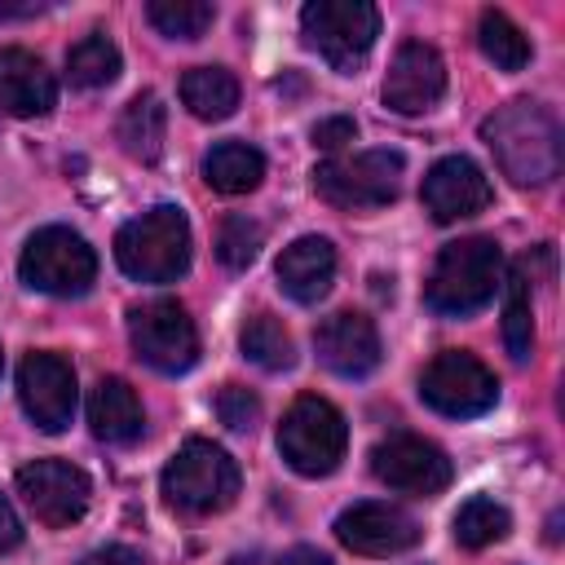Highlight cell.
Wrapping results in <instances>:
<instances>
[{"label":"cell","instance_id":"obj_1","mask_svg":"<svg viewBox=\"0 0 565 565\" xmlns=\"http://www.w3.org/2000/svg\"><path fill=\"white\" fill-rule=\"evenodd\" d=\"M499 172L512 185H547L561 172V124L539 102H508L481 124Z\"/></svg>","mask_w":565,"mask_h":565},{"label":"cell","instance_id":"obj_2","mask_svg":"<svg viewBox=\"0 0 565 565\" xmlns=\"http://www.w3.org/2000/svg\"><path fill=\"white\" fill-rule=\"evenodd\" d=\"M499 287H503V252L494 238L472 234V238L446 243L437 252L424 300L441 318H468V313L486 309Z\"/></svg>","mask_w":565,"mask_h":565},{"label":"cell","instance_id":"obj_3","mask_svg":"<svg viewBox=\"0 0 565 565\" xmlns=\"http://www.w3.org/2000/svg\"><path fill=\"white\" fill-rule=\"evenodd\" d=\"M115 260L137 282H177L190 269V221L181 207L159 203L115 234Z\"/></svg>","mask_w":565,"mask_h":565},{"label":"cell","instance_id":"obj_4","mask_svg":"<svg viewBox=\"0 0 565 565\" xmlns=\"http://www.w3.org/2000/svg\"><path fill=\"white\" fill-rule=\"evenodd\" d=\"M163 499L177 512L212 516L238 499V463L203 437H190L163 468Z\"/></svg>","mask_w":565,"mask_h":565},{"label":"cell","instance_id":"obj_5","mask_svg":"<svg viewBox=\"0 0 565 565\" xmlns=\"http://www.w3.org/2000/svg\"><path fill=\"white\" fill-rule=\"evenodd\" d=\"M402 172H406V159L397 150H388V146L384 150H358V154H335V159L318 163L313 190L331 207L371 212V207H384L397 199Z\"/></svg>","mask_w":565,"mask_h":565},{"label":"cell","instance_id":"obj_6","mask_svg":"<svg viewBox=\"0 0 565 565\" xmlns=\"http://www.w3.org/2000/svg\"><path fill=\"white\" fill-rule=\"evenodd\" d=\"M344 446H349V428H344V415L327 402V397H296L278 424V450L282 459L300 472V477H327L340 468L344 459Z\"/></svg>","mask_w":565,"mask_h":565},{"label":"cell","instance_id":"obj_7","mask_svg":"<svg viewBox=\"0 0 565 565\" xmlns=\"http://www.w3.org/2000/svg\"><path fill=\"white\" fill-rule=\"evenodd\" d=\"M300 31L305 44L318 49L340 75H353L380 35V9L366 0H309L300 9Z\"/></svg>","mask_w":565,"mask_h":565},{"label":"cell","instance_id":"obj_8","mask_svg":"<svg viewBox=\"0 0 565 565\" xmlns=\"http://www.w3.org/2000/svg\"><path fill=\"white\" fill-rule=\"evenodd\" d=\"M18 274L26 287H35L44 296H84L97 278V256L84 234L66 230V225H44L26 238Z\"/></svg>","mask_w":565,"mask_h":565},{"label":"cell","instance_id":"obj_9","mask_svg":"<svg viewBox=\"0 0 565 565\" xmlns=\"http://www.w3.org/2000/svg\"><path fill=\"white\" fill-rule=\"evenodd\" d=\"M128 340L137 358L159 375H181L199 362V331L185 305L177 300H146L128 309Z\"/></svg>","mask_w":565,"mask_h":565},{"label":"cell","instance_id":"obj_10","mask_svg":"<svg viewBox=\"0 0 565 565\" xmlns=\"http://www.w3.org/2000/svg\"><path fill=\"white\" fill-rule=\"evenodd\" d=\"M419 397L437 411V415H450V419H472V415H486L494 402H499V380L494 371L463 353V349H446L437 353L424 375H419Z\"/></svg>","mask_w":565,"mask_h":565},{"label":"cell","instance_id":"obj_11","mask_svg":"<svg viewBox=\"0 0 565 565\" xmlns=\"http://www.w3.org/2000/svg\"><path fill=\"white\" fill-rule=\"evenodd\" d=\"M18 494L35 512V521L66 530L88 512L93 481L84 468L66 463V459H35V463L18 468Z\"/></svg>","mask_w":565,"mask_h":565},{"label":"cell","instance_id":"obj_12","mask_svg":"<svg viewBox=\"0 0 565 565\" xmlns=\"http://www.w3.org/2000/svg\"><path fill=\"white\" fill-rule=\"evenodd\" d=\"M75 371L62 353H26L18 366V402L40 433H62L75 419Z\"/></svg>","mask_w":565,"mask_h":565},{"label":"cell","instance_id":"obj_13","mask_svg":"<svg viewBox=\"0 0 565 565\" xmlns=\"http://www.w3.org/2000/svg\"><path fill=\"white\" fill-rule=\"evenodd\" d=\"M371 472L388 486V490H402V494H441L450 486V459L437 441L428 437H415V433H397L388 441H380L371 450Z\"/></svg>","mask_w":565,"mask_h":565},{"label":"cell","instance_id":"obj_14","mask_svg":"<svg viewBox=\"0 0 565 565\" xmlns=\"http://www.w3.org/2000/svg\"><path fill=\"white\" fill-rule=\"evenodd\" d=\"M419 199L433 221L450 225V221H463L490 207V177L468 154H446L424 172Z\"/></svg>","mask_w":565,"mask_h":565},{"label":"cell","instance_id":"obj_15","mask_svg":"<svg viewBox=\"0 0 565 565\" xmlns=\"http://www.w3.org/2000/svg\"><path fill=\"white\" fill-rule=\"evenodd\" d=\"M335 539L358 556H397L419 543V521L397 503H353L335 516Z\"/></svg>","mask_w":565,"mask_h":565},{"label":"cell","instance_id":"obj_16","mask_svg":"<svg viewBox=\"0 0 565 565\" xmlns=\"http://www.w3.org/2000/svg\"><path fill=\"white\" fill-rule=\"evenodd\" d=\"M446 93V62L433 44L424 40H406L393 62H388V75H384V106L397 110V115H419V110H433Z\"/></svg>","mask_w":565,"mask_h":565},{"label":"cell","instance_id":"obj_17","mask_svg":"<svg viewBox=\"0 0 565 565\" xmlns=\"http://www.w3.org/2000/svg\"><path fill=\"white\" fill-rule=\"evenodd\" d=\"M313 349H318V362L344 380H362L380 366V331L366 313H353V309L322 318L313 331Z\"/></svg>","mask_w":565,"mask_h":565},{"label":"cell","instance_id":"obj_18","mask_svg":"<svg viewBox=\"0 0 565 565\" xmlns=\"http://www.w3.org/2000/svg\"><path fill=\"white\" fill-rule=\"evenodd\" d=\"M274 274H278V287L296 305H318L331 291V282H335V247H331V238L300 234L296 243L282 247Z\"/></svg>","mask_w":565,"mask_h":565},{"label":"cell","instance_id":"obj_19","mask_svg":"<svg viewBox=\"0 0 565 565\" xmlns=\"http://www.w3.org/2000/svg\"><path fill=\"white\" fill-rule=\"evenodd\" d=\"M57 102L49 66L26 49H0V110L18 119H40Z\"/></svg>","mask_w":565,"mask_h":565},{"label":"cell","instance_id":"obj_20","mask_svg":"<svg viewBox=\"0 0 565 565\" xmlns=\"http://www.w3.org/2000/svg\"><path fill=\"white\" fill-rule=\"evenodd\" d=\"M88 424H93V437L97 441H106V446H132L146 433L141 397L119 375H102L93 384V397H88Z\"/></svg>","mask_w":565,"mask_h":565},{"label":"cell","instance_id":"obj_21","mask_svg":"<svg viewBox=\"0 0 565 565\" xmlns=\"http://www.w3.org/2000/svg\"><path fill=\"white\" fill-rule=\"evenodd\" d=\"M163 132H168V110H163L159 93L141 88V93L124 106V115H119V124H115V137H119L124 154L137 159V163H154V159L163 154Z\"/></svg>","mask_w":565,"mask_h":565},{"label":"cell","instance_id":"obj_22","mask_svg":"<svg viewBox=\"0 0 565 565\" xmlns=\"http://www.w3.org/2000/svg\"><path fill=\"white\" fill-rule=\"evenodd\" d=\"M265 177V154L247 141H216L203 154V181L221 194H247Z\"/></svg>","mask_w":565,"mask_h":565},{"label":"cell","instance_id":"obj_23","mask_svg":"<svg viewBox=\"0 0 565 565\" xmlns=\"http://www.w3.org/2000/svg\"><path fill=\"white\" fill-rule=\"evenodd\" d=\"M181 102L194 119H225L238 106V79L225 66H194L181 75Z\"/></svg>","mask_w":565,"mask_h":565},{"label":"cell","instance_id":"obj_24","mask_svg":"<svg viewBox=\"0 0 565 565\" xmlns=\"http://www.w3.org/2000/svg\"><path fill=\"white\" fill-rule=\"evenodd\" d=\"M238 349L247 362H256L260 371H291L296 366V344L287 335V327L274 313H252L238 331Z\"/></svg>","mask_w":565,"mask_h":565},{"label":"cell","instance_id":"obj_25","mask_svg":"<svg viewBox=\"0 0 565 565\" xmlns=\"http://www.w3.org/2000/svg\"><path fill=\"white\" fill-rule=\"evenodd\" d=\"M503 287H508V300H503V344H508L512 362H530L534 358V305H530V274H525V265H516Z\"/></svg>","mask_w":565,"mask_h":565},{"label":"cell","instance_id":"obj_26","mask_svg":"<svg viewBox=\"0 0 565 565\" xmlns=\"http://www.w3.org/2000/svg\"><path fill=\"white\" fill-rule=\"evenodd\" d=\"M66 75H71L75 88H106V84H115V75H119V49H115L102 31H93V35H84L79 44H71V53H66Z\"/></svg>","mask_w":565,"mask_h":565},{"label":"cell","instance_id":"obj_27","mask_svg":"<svg viewBox=\"0 0 565 565\" xmlns=\"http://www.w3.org/2000/svg\"><path fill=\"white\" fill-rule=\"evenodd\" d=\"M477 44H481V53H486L499 71H521V66L530 62V40H525L521 26H516L508 13H499V9H486V13H481V22H477Z\"/></svg>","mask_w":565,"mask_h":565},{"label":"cell","instance_id":"obj_28","mask_svg":"<svg viewBox=\"0 0 565 565\" xmlns=\"http://www.w3.org/2000/svg\"><path fill=\"white\" fill-rule=\"evenodd\" d=\"M508 530H512L508 508H503V503H494V499H486V494L468 499V503L455 512V543H459V547L481 552V547L499 543Z\"/></svg>","mask_w":565,"mask_h":565},{"label":"cell","instance_id":"obj_29","mask_svg":"<svg viewBox=\"0 0 565 565\" xmlns=\"http://www.w3.org/2000/svg\"><path fill=\"white\" fill-rule=\"evenodd\" d=\"M146 18H150L163 35H172V40H199V35L212 26L216 9H212L207 0H150V4H146Z\"/></svg>","mask_w":565,"mask_h":565},{"label":"cell","instance_id":"obj_30","mask_svg":"<svg viewBox=\"0 0 565 565\" xmlns=\"http://www.w3.org/2000/svg\"><path fill=\"white\" fill-rule=\"evenodd\" d=\"M260 225L256 221H247V216H225L221 221V230H216V260L225 265V269H247L252 260H256V252H260Z\"/></svg>","mask_w":565,"mask_h":565},{"label":"cell","instance_id":"obj_31","mask_svg":"<svg viewBox=\"0 0 565 565\" xmlns=\"http://www.w3.org/2000/svg\"><path fill=\"white\" fill-rule=\"evenodd\" d=\"M216 415H221V424L230 433H252L260 424V397L252 388H243V384H225L216 393Z\"/></svg>","mask_w":565,"mask_h":565},{"label":"cell","instance_id":"obj_32","mask_svg":"<svg viewBox=\"0 0 565 565\" xmlns=\"http://www.w3.org/2000/svg\"><path fill=\"white\" fill-rule=\"evenodd\" d=\"M230 565H335L327 552L318 547H287V552H238Z\"/></svg>","mask_w":565,"mask_h":565},{"label":"cell","instance_id":"obj_33","mask_svg":"<svg viewBox=\"0 0 565 565\" xmlns=\"http://www.w3.org/2000/svg\"><path fill=\"white\" fill-rule=\"evenodd\" d=\"M353 137H358V124L349 115H335V119H318L313 124V146H322V150H340Z\"/></svg>","mask_w":565,"mask_h":565},{"label":"cell","instance_id":"obj_34","mask_svg":"<svg viewBox=\"0 0 565 565\" xmlns=\"http://www.w3.org/2000/svg\"><path fill=\"white\" fill-rule=\"evenodd\" d=\"M79 565H141V556L132 547H124V543H106V547L88 552Z\"/></svg>","mask_w":565,"mask_h":565},{"label":"cell","instance_id":"obj_35","mask_svg":"<svg viewBox=\"0 0 565 565\" xmlns=\"http://www.w3.org/2000/svg\"><path fill=\"white\" fill-rule=\"evenodd\" d=\"M22 543V521H18V512L0 499V552H13Z\"/></svg>","mask_w":565,"mask_h":565},{"label":"cell","instance_id":"obj_36","mask_svg":"<svg viewBox=\"0 0 565 565\" xmlns=\"http://www.w3.org/2000/svg\"><path fill=\"white\" fill-rule=\"evenodd\" d=\"M44 9H49L44 0H26V4H13V0H9V4H0V22H9V18H35V13H44Z\"/></svg>","mask_w":565,"mask_h":565}]
</instances>
